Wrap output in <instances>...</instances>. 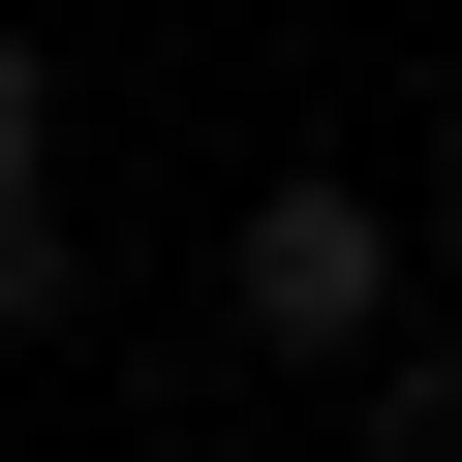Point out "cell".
<instances>
[{
  "mask_svg": "<svg viewBox=\"0 0 462 462\" xmlns=\"http://www.w3.org/2000/svg\"><path fill=\"white\" fill-rule=\"evenodd\" d=\"M0 216H62V62H32V0H0Z\"/></svg>",
  "mask_w": 462,
  "mask_h": 462,
  "instance_id": "cell-2",
  "label": "cell"
},
{
  "mask_svg": "<svg viewBox=\"0 0 462 462\" xmlns=\"http://www.w3.org/2000/svg\"><path fill=\"white\" fill-rule=\"evenodd\" d=\"M401 216H431V309H462V154H431V185H401Z\"/></svg>",
  "mask_w": 462,
  "mask_h": 462,
  "instance_id": "cell-3",
  "label": "cell"
},
{
  "mask_svg": "<svg viewBox=\"0 0 462 462\" xmlns=\"http://www.w3.org/2000/svg\"><path fill=\"white\" fill-rule=\"evenodd\" d=\"M216 309H247L309 401H370V370L431 339V216H401V185H339V154H278V185H247V247H216Z\"/></svg>",
  "mask_w": 462,
  "mask_h": 462,
  "instance_id": "cell-1",
  "label": "cell"
}]
</instances>
